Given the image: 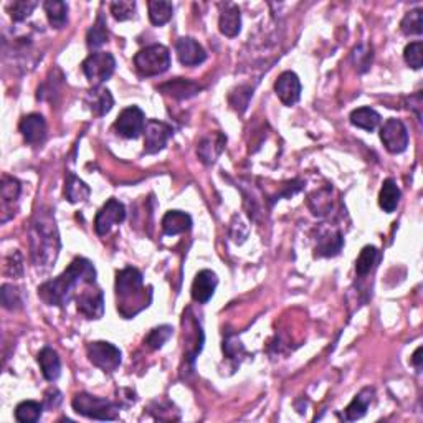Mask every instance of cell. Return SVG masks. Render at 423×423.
<instances>
[{
	"instance_id": "obj_1",
	"label": "cell",
	"mask_w": 423,
	"mask_h": 423,
	"mask_svg": "<svg viewBox=\"0 0 423 423\" xmlns=\"http://www.w3.org/2000/svg\"><path fill=\"white\" fill-rule=\"evenodd\" d=\"M96 283V268L87 258H75L60 277L38 286V298L49 306L63 308L76 298V288Z\"/></svg>"
},
{
	"instance_id": "obj_2",
	"label": "cell",
	"mask_w": 423,
	"mask_h": 423,
	"mask_svg": "<svg viewBox=\"0 0 423 423\" xmlns=\"http://www.w3.org/2000/svg\"><path fill=\"white\" fill-rule=\"evenodd\" d=\"M60 246L61 244L55 217L51 215L50 210L40 208L33 217L30 228V250L35 268H51V265L58 258Z\"/></svg>"
},
{
	"instance_id": "obj_3",
	"label": "cell",
	"mask_w": 423,
	"mask_h": 423,
	"mask_svg": "<svg viewBox=\"0 0 423 423\" xmlns=\"http://www.w3.org/2000/svg\"><path fill=\"white\" fill-rule=\"evenodd\" d=\"M118 311L125 320H132L146 310L152 301V288H144V278L139 270L127 268L116 273Z\"/></svg>"
},
{
	"instance_id": "obj_4",
	"label": "cell",
	"mask_w": 423,
	"mask_h": 423,
	"mask_svg": "<svg viewBox=\"0 0 423 423\" xmlns=\"http://www.w3.org/2000/svg\"><path fill=\"white\" fill-rule=\"evenodd\" d=\"M71 407L76 413L93 418V420H118L120 418V405L87 392L76 393Z\"/></svg>"
},
{
	"instance_id": "obj_5",
	"label": "cell",
	"mask_w": 423,
	"mask_h": 423,
	"mask_svg": "<svg viewBox=\"0 0 423 423\" xmlns=\"http://www.w3.org/2000/svg\"><path fill=\"white\" fill-rule=\"evenodd\" d=\"M170 53L164 45L154 44L139 50L134 56V68L141 76H158L169 70Z\"/></svg>"
},
{
	"instance_id": "obj_6",
	"label": "cell",
	"mask_w": 423,
	"mask_h": 423,
	"mask_svg": "<svg viewBox=\"0 0 423 423\" xmlns=\"http://www.w3.org/2000/svg\"><path fill=\"white\" fill-rule=\"evenodd\" d=\"M82 70L93 88H99L101 84L109 80L116 70V60L111 53L106 51H96L91 53L82 63Z\"/></svg>"
},
{
	"instance_id": "obj_7",
	"label": "cell",
	"mask_w": 423,
	"mask_h": 423,
	"mask_svg": "<svg viewBox=\"0 0 423 423\" xmlns=\"http://www.w3.org/2000/svg\"><path fill=\"white\" fill-rule=\"evenodd\" d=\"M87 354L89 362L101 369L103 372L111 374L120 369L122 362V354L120 348L106 341H94L87 346Z\"/></svg>"
},
{
	"instance_id": "obj_8",
	"label": "cell",
	"mask_w": 423,
	"mask_h": 423,
	"mask_svg": "<svg viewBox=\"0 0 423 423\" xmlns=\"http://www.w3.org/2000/svg\"><path fill=\"white\" fill-rule=\"evenodd\" d=\"M146 114L141 108L130 106L122 109L114 121V130L125 139H137L146 130Z\"/></svg>"
},
{
	"instance_id": "obj_9",
	"label": "cell",
	"mask_w": 423,
	"mask_h": 423,
	"mask_svg": "<svg viewBox=\"0 0 423 423\" xmlns=\"http://www.w3.org/2000/svg\"><path fill=\"white\" fill-rule=\"evenodd\" d=\"M380 141L391 154H402L408 146V131L400 120L391 118L380 127Z\"/></svg>"
},
{
	"instance_id": "obj_10",
	"label": "cell",
	"mask_w": 423,
	"mask_h": 423,
	"mask_svg": "<svg viewBox=\"0 0 423 423\" xmlns=\"http://www.w3.org/2000/svg\"><path fill=\"white\" fill-rule=\"evenodd\" d=\"M75 299L78 312H82L87 320H101L104 315V298L101 289L96 288V283L84 286Z\"/></svg>"
},
{
	"instance_id": "obj_11",
	"label": "cell",
	"mask_w": 423,
	"mask_h": 423,
	"mask_svg": "<svg viewBox=\"0 0 423 423\" xmlns=\"http://www.w3.org/2000/svg\"><path fill=\"white\" fill-rule=\"evenodd\" d=\"M126 218V207L118 198H109L101 207L94 218V230L99 236H104L111 232V228L118 223H122Z\"/></svg>"
},
{
	"instance_id": "obj_12",
	"label": "cell",
	"mask_w": 423,
	"mask_h": 423,
	"mask_svg": "<svg viewBox=\"0 0 423 423\" xmlns=\"http://www.w3.org/2000/svg\"><path fill=\"white\" fill-rule=\"evenodd\" d=\"M174 131L168 122L159 120H149L144 130V152L146 154H158L168 146V141L172 137Z\"/></svg>"
},
{
	"instance_id": "obj_13",
	"label": "cell",
	"mask_w": 423,
	"mask_h": 423,
	"mask_svg": "<svg viewBox=\"0 0 423 423\" xmlns=\"http://www.w3.org/2000/svg\"><path fill=\"white\" fill-rule=\"evenodd\" d=\"M274 93L284 106H294L301 98V82L294 71H284L274 83Z\"/></svg>"
},
{
	"instance_id": "obj_14",
	"label": "cell",
	"mask_w": 423,
	"mask_h": 423,
	"mask_svg": "<svg viewBox=\"0 0 423 423\" xmlns=\"http://www.w3.org/2000/svg\"><path fill=\"white\" fill-rule=\"evenodd\" d=\"M218 284V278L217 274L212 272V270H202L196 274V279L192 283V289H190V294H192V299L198 304H206L212 299L213 293H215Z\"/></svg>"
},
{
	"instance_id": "obj_15",
	"label": "cell",
	"mask_w": 423,
	"mask_h": 423,
	"mask_svg": "<svg viewBox=\"0 0 423 423\" xmlns=\"http://www.w3.org/2000/svg\"><path fill=\"white\" fill-rule=\"evenodd\" d=\"M175 51H177V58L184 66H197L207 60L206 50L197 40L190 37L179 38L175 44Z\"/></svg>"
},
{
	"instance_id": "obj_16",
	"label": "cell",
	"mask_w": 423,
	"mask_h": 423,
	"mask_svg": "<svg viewBox=\"0 0 423 423\" xmlns=\"http://www.w3.org/2000/svg\"><path fill=\"white\" fill-rule=\"evenodd\" d=\"M18 130H20L23 139L32 146L42 144L46 137V122L44 116L37 113L23 116L20 125H18Z\"/></svg>"
},
{
	"instance_id": "obj_17",
	"label": "cell",
	"mask_w": 423,
	"mask_h": 423,
	"mask_svg": "<svg viewBox=\"0 0 423 423\" xmlns=\"http://www.w3.org/2000/svg\"><path fill=\"white\" fill-rule=\"evenodd\" d=\"M160 91L168 96H172L175 99H189L196 96L197 93L202 91V87L192 80H184V78H174L172 82H168L159 87Z\"/></svg>"
},
{
	"instance_id": "obj_18",
	"label": "cell",
	"mask_w": 423,
	"mask_h": 423,
	"mask_svg": "<svg viewBox=\"0 0 423 423\" xmlns=\"http://www.w3.org/2000/svg\"><path fill=\"white\" fill-rule=\"evenodd\" d=\"M218 28L223 35L228 38H234L240 33L241 30V15L240 8L235 4H227L222 8L220 18H218Z\"/></svg>"
},
{
	"instance_id": "obj_19",
	"label": "cell",
	"mask_w": 423,
	"mask_h": 423,
	"mask_svg": "<svg viewBox=\"0 0 423 423\" xmlns=\"http://www.w3.org/2000/svg\"><path fill=\"white\" fill-rule=\"evenodd\" d=\"M192 228V217L182 210H169L163 217V232L165 235L174 236Z\"/></svg>"
},
{
	"instance_id": "obj_20",
	"label": "cell",
	"mask_w": 423,
	"mask_h": 423,
	"mask_svg": "<svg viewBox=\"0 0 423 423\" xmlns=\"http://www.w3.org/2000/svg\"><path fill=\"white\" fill-rule=\"evenodd\" d=\"M87 104L94 116H104L114 106V98L108 88H93L87 96Z\"/></svg>"
},
{
	"instance_id": "obj_21",
	"label": "cell",
	"mask_w": 423,
	"mask_h": 423,
	"mask_svg": "<svg viewBox=\"0 0 423 423\" xmlns=\"http://www.w3.org/2000/svg\"><path fill=\"white\" fill-rule=\"evenodd\" d=\"M38 364H40L42 374H44V377L49 380V382H55V380H58L60 374H61V362L58 354H56L55 349H51L46 346L38 353Z\"/></svg>"
},
{
	"instance_id": "obj_22",
	"label": "cell",
	"mask_w": 423,
	"mask_h": 423,
	"mask_svg": "<svg viewBox=\"0 0 423 423\" xmlns=\"http://www.w3.org/2000/svg\"><path fill=\"white\" fill-rule=\"evenodd\" d=\"M372 400H374L372 389H364V391H360L358 396L354 397V400L346 407L344 413H342V418H344L346 422L359 420V418H362L365 415V412H367V408Z\"/></svg>"
},
{
	"instance_id": "obj_23",
	"label": "cell",
	"mask_w": 423,
	"mask_h": 423,
	"mask_svg": "<svg viewBox=\"0 0 423 423\" xmlns=\"http://www.w3.org/2000/svg\"><path fill=\"white\" fill-rule=\"evenodd\" d=\"M342 245H344V239H342V234L339 230H326L324 234L321 235V239L317 240L316 245V256H336L339 251L342 250Z\"/></svg>"
},
{
	"instance_id": "obj_24",
	"label": "cell",
	"mask_w": 423,
	"mask_h": 423,
	"mask_svg": "<svg viewBox=\"0 0 423 423\" xmlns=\"http://www.w3.org/2000/svg\"><path fill=\"white\" fill-rule=\"evenodd\" d=\"M225 142H227V137L220 134V132L213 137H207V139H203L197 147V154H198V158H201L202 163L203 164L215 163L218 154L223 151Z\"/></svg>"
},
{
	"instance_id": "obj_25",
	"label": "cell",
	"mask_w": 423,
	"mask_h": 423,
	"mask_svg": "<svg viewBox=\"0 0 423 423\" xmlns=\"http://www.w3.org/2000/svg\"><path fill=\"white\" fill-rule=\"evenodd\" d=\"M351 125L355 127H360V130L364 131H375L380 125V121H382V118H380V114L375 111L372 108H358L354 109L353 113H351L349 116Z\"/></svg>"
},
{
	"instance_id": "obj_26",
	"label": "cell",
	"mask_w": 423,
	"mask_h": 423,
	"mask_svg": "<svg viewBox=\"0 0 423 423\" xmlns=\"http://www.w3.org/2000/svg\"><path fill=\"white\" fill-rule=\"evenodd\" d=\"M402 192L398 189V185L396 184V180L392 179H386L382 184V189L379 192V206L384 212L392 213L396 208L398 207V202H400Z\"/></svg>"
},
{
	"instance_id": "obj_27",
	"label": "cell",
	"mask_w": 423,
	"mask_h": 423,
	"mask_svg": "<svg viewBox=\"0 0 423 423\" xmlns=\"http://www.w3.org/2000/svg\"><path fill=\"white\" fill-rule=\"evenodd\" d=\"M89 194H91V189H89L82 179H78L75 174H71V172L66 174L65 196H66V198H68L70 203H78V202L88 201Z\"/></svg>"
},
{
	"instance_id": "obj_28",
	"label": "cell",
	"mask_w": 423,
	"mask_h": 423,
	"mask_svg": "<svg viewBox=\"0 0 423 423\" xmlns=\"http://www.w3.org/2000/svg\"><path fill=\"white\" fill-rule=\"evenodd\" d=\"M46 18H49L50 25L60 30L68 22V6L61 0H46L44 4Z\"/></svg>"
},
{
	"instance_id": "obj_29",
	"label": "cell",
	"mask_w": 423,
	"mask_h": 423,
	"mask_svg": "<svg viewBox=\"0 0 423 423\" xmlns=\"http://www.w3.org/2000/svg\"><path fill=\"white\" fill-rule=\"evenodd\" d=\"M149 7V20L152 25L160 27L165 25L170 18H172L174 6L170 2H164V0H151L147 2Z\"/></svg>"
},
{
	"instance_id": "obj_30",
	"label": "cell",
	"mask_w": 423,
	"mask_h": 423,
	"mask_svg": "<svg viewBox=\"0 0 423 423\" xmlns=\"http://www.w3.org/2000/svg\"><path fill=\"white\" fill-rule=\"evenodd\" d=\"M20 190L22 185L17 179L8 177V175H4L2 179V185H0V198H2V213L7 212L8 206H13L20 197Z\"/></svg>"
},
{
	"instance_id": "obj_31",
	"label": "cell",
	"mask_w": 423,
	"mask_h": 423,
	"mask_svg": "<svg viewBox=\"0 0 423 423\" xmlns=\"http://www.w3.org/2000/svg\"><path fill=\"white\" fill-rule=\"evenodd\" d=\"M44 413V405L35 400H23L15 408V418L20 423H35Z\"/></svg>"
},
{
	"instance_id": "obj_32",
	"label": "cell",
	"mask_w": 423,
	"mask_h": 423,
	"mask_svg": "<svg viewBox=\"0 0 423 423\" xmlns=\"http://www.w3.org/2000/svg\"><path fill=\"white\" fill-rule=\"evenodd\" d=\"M379 260V250L375 246H364L362 251H360L358 261H355V272H358L359 277H365L374 270V266L377 265Z\"/></svg>"
},
{
	"instance_id": "obj_33",
	"label": "cell",
	"mask_w": 423,
	"mask_h": 423,
	"mask_svg": "<svg viewBox=\"0 0 423 423\" xmlns=\"http://www.w3.org/2000/svg\"><path fill=\"white\" fill-rule=\"evenodd\" d=\"M108 42V28H106V20L103 15H98L96 23L89 28L87 35V45L89 50H96L103 44Z\"/></svg>"
},
{
	"instance_id": "obj_34",
	"label": "cell",
	"mask_w": 423,
	"mask_h": 423,
	"mask_svg": "<svg viewBox=\"0 0 423 423\" xmlns=\"http://www.w3.org/2000/svg\"><path fill=\"white\" fill-rule=\"evenodd\" d=\"M400 30L405 35H422L423 32V11L422 8H413L407 12L400 22Z\"/></svg>"
},
{
	"instance_id": "obj_35",
	"label": "cell",
	"mask_w": 423,
	"mask_h": 423,
	"mask_svg": "<svg viewBox=\"0 0 423 423\" xmlns=\"http://www.w3.org/2000/svg\"><path fill=\"white\" fill-rule=\"evenodd\" d=\"M174 329L170 326H159L154 327L149 334L146 336L144 342L147 346H149L151 349H160L170 339V336H172Z\"/></svg>"
},
{
	"instance_id": "obj_36",
	"label": "cell",
	"mask_w": 423,
	"mask_h": 423,
	"mask_svg": "<svg viewBox=\"0 0 423 423\" xmlns=\"http://www.w3.org/2000/svg\"><path fill=\"white\" fill-rule=\"evenodd\" d=\"M109 8H111L113 17L120 22L130 20L136 15V2L132 0H116V2L109 4Z\"/></svg>"
},
{
	"instance_id": "obj_37",
	"label": "cell",
	"mask_w": 423,
	"mask_h": 423,
	"mask_svg": "<svg viewBox=\"0 0 423 423\" xmlns=\"http://www.w3.org/2000/svg\"><path fill=\"white\" fill-rule=\"evenodd\" d=\"M372 60H374V53L370 46L367 45L355 46L353 51V61L355 70H358L359 73H365V71L370 68V65H372Z\"/></svg>"
},
{
	"instance_id": "obj_38",
	"label": "cell",
	"mask_w": 423,
	"mask_h": 423,
	"mask_svg": "<svg viewBox=\"0 0 423 423\" xmlns=\"http://www.w3.org/2000/svg\"><path fill=\"white\" fill-rule=\"evenodd\" d=\"M37 6V2H30V0H17V2L8 6V12H11L13 22H23L32 15V12L35 11Z\"/></svg>"
},
{
	"instance_id": "obj_39",
	"label": "cell",
	"mask_w": 423,
	"mask_h": 423,
	"mask_svg": "<svg viewBox=\"0 0 423 423\" xmlns=\"http://www.w3.org/2000/svg\"><path fill=\"white\" fill-rule=\"evenodd\" d=\"M403 60L413 70H420L423 65V44L422 42H412L403 50Z\"/></svg>"
},
{
	"instance_id": "obj_40",
	"label": "cell",
	"mask_w": 423,
	"mask_h": 423,
	"mask_svg": "<svg viewBox=\"0 0 423 423\" xmlns=\"http://www.w3.org/2000/svg\"><path fill=\"white\" fill-rule=\"evenodd\" d=\"M2 304L6 310H17L22 306L20 291L12 284H4L2 286Z\"/></svg>"
},
{
	"instance_id": "obj_41",
	"label": "cell",
	"mask_w": 423,
	"mask_h": 423,
	"mask_svg": "<svg viewBox=\"0 0 423 423\" xmlns=\"http://www.w3.org/2000/svg\"><path fill=\"white\" fill-rule=\"evenodd\" d=\"M412 365L418 370V372H420V370H422V346H420V348H417L415 353H413V355H412Z\"/></svg>"
}]
</instances>
